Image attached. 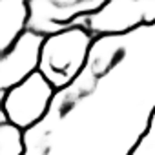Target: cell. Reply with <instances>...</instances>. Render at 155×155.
<instances>
[{
	"label": "cell",
	"instance_id": "6da1fadb",
	"mask_svg": "<svg viewBox=\"0 0 155 155\" xmlns=\"http://www.w3.org/2000/svg\"><path fill=\"white\" fill-rule=\"evenodd\" d=\"M155 115V24L97 37L86 68L26 131V155H130Z\"/></svg>",
	"mask_w": 155,
	"mask_h": 155
},
{
	"label": "cell",
	"instance_id": "7a4b0ae2",
	"mask_svg": "<svg viewBox=\"0 0 155 155\" xmlns=\"http://www.w3.org/2000/svg\"><path fill=\"white\" fill-rule=\"evenodd\" d=\"M93 40L95 38L79 26L46 37L40 51L38 71L57 91L68 88L82 73Z\"/></svg>",
	"mask_w": 155,
	"mask_h": 155
},
{
	"label": "cell",
	"instance_id": "3957f363",
	"mask_svg": "<svg viewBox=\"0 0 155 155\" xmlns=\"http://www.w3.org/2000/svg\"><path fill=\"white\" fill-rule=\"evenodd\" d=\"M155 24V0H111L104 2L95 13L84 15L73 24L84 28L93 38L119 37L142 26Z\"/></svg>",
	"mask_w": 155,
	"mask_h": 155
},
{
	"label": "cell",
	"instance_id": "277c9868",
	"mask_svg": "<svg viewBox=\"0 0 155 155\" xmlns=\"http://www.w3.org/2000/svg\"><path fill=\"white\" fill-rule=\"evenodd\" d=\"M57 90L44 79L40 71L8 91H0V104L8 122L28 131L48 115Z\"/></svg>",
	"mask_w": 155,
	"mask_h": 155
},
{
	"label": "cell",
	"instance_id": "5b68a950",
	"mask_svg": "<svg viewBox=\"0 0 155 155\" xmlns=\"http://www.w3.org/2000/svg\"><path fill=\"white\" fill-rule=\"evenodd\" d=\"M102 0H29V22L28 29L49 37L60 33L84 15L95 13Z\"/></svg>",
	"mask_w": 155,
	"mask_h": 155
},
{
	"label": "cell",
	"instance_id": "8992f818",
	"mask_svg": "<svg viewBox=\"0 0 155 155\" xmlns=\"http://www.w3.org/2000/svg\"><path fill=\"white\" fill-rule=\"evenodd\" d=\"M46 37L28 29L6 53L0 55V91L24 82L40 66V51Z\"/></svg>",
	"mask_w": 155,
	"mask_h": 155
},
{
	"label": "cell",
	"instance_id": "52a82bcc",
	"mask_svg": "<svg viewBox=\"0 0 155 155\" xmlns=\"http://www.w3.org/2000/svg\"><path fill=\"white\" fill-rule=\"evenodd\" d=\"M28 22L29 6L26 0H0V55L28 31Z\"/></svg>",
	"mask_w": 155,
	"mask_h": 155
},
{
	"label": "cell",
	"instance_id": "ba28073f",
	"mask_svg": "<svg viewBox=\"0 0 155 155\" xmlns=\"http://www.w3.org/2000/svg\"><path fill=\"white\" fill-rule=\"evenodd\" d=\"M0 155H26V131L11 122L0 124Z\"/></svg>",
	"mask_w": 155,
	"mask_h": 155
},
{
	"label": "cell",
	"instance_id": "9c48e42d",
	"mask_svg": "<svg viewBox=\"0 0 155 155\" xmlns=\"http://www.w3.org/2000/svg\"><path fill=\"white\" fill-rule=\"evenodd\" d=\"M130 155H155V115L150 122L148 131L135 144V148L130 151Z\"/></svg>",
	"mask_w": 155,
	"mask_h": 155
}]
</instances>
